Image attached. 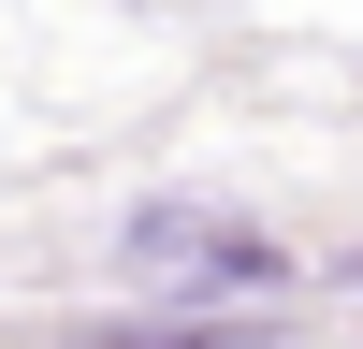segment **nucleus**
<instances>
[{"label": "nucleus", "mask_w": 363, "mask_h": 349, "mask_svg": "<svg viewBox=\"0 0 363 349\" xmlns=\"http://www.w3.org/2000/svg\"><path fill=\"white\" fill-rule=\"evenodd\" d=\"M116 277H131L145 306H233V291H277V233L218 218V204H131Z\"/></svg>", "instance_id": "obj_1"}, {"label": "nucleus", "mask_w": 363, "mask_h": 349, "mask_svg": "<svg viewBox=\"0 0 363 349\" xmlns=\"http://www.w3.org/2000/svg\"><path fill=\"white\" fill-rule=\"evenodd\" d=\"M73 349H247V335H73Z\"/></svg>", "instance_id": "obj_2"}]
</instances>
